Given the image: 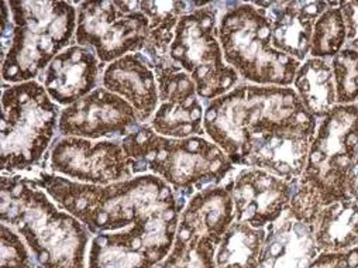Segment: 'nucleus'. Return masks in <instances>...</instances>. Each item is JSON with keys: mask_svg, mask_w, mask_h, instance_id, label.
<instances>
[{"mask_svg": "<svg viewBox=\"0 0 358 268\" xmlns=\"http://www.w3.org/2000/svg\"><path fill=\"white\" fill-rule=\"evenodd\" d=\"M36 181L61 209L95 236L148 223L169 212H182L188 202L152 174L109 185L82 184L47 172L40 174Z\"/></svg>", "mask_w": 358, "mask_h": 268, "instance_id": "nucleus-1", "label": "nucleus"}, {"mask_svg": "<svg viewBox=\"0 0 358 268\" xmlns=\"http://www.w3.org/2000/svg\"><path fill=\"white\" fill-rule=\"evenodd\" d=\"M309 268H358V247L338 253H319Z\"/></svg>", "mask_w": 358, "mask_h": 268, "instance_id": "nucleus-30", "label": "nucleus"}, {"mask_svg": "<svg viewBox=\"0 0 358 268\" xmlns=\"http://www.w3.org/2000/svg\"><path fill=\"white\" fill-rule=\"evenodd\" d=\"M312 229L319 253H338L358 247V204L341 199L324 206Z\"/></svg>", "mask_w": 358, "mask_h": 268, "instance_id": "nucleus-22", "label": "nucleus"}, {"mask_svg": "<svg viewBox=\"0 0 358 268\" xmlns=\"http://www.w3.org/2000/svg\"><path fill=\"white\" fill-rule=\"evenodd\" d=\"M150 37V22L138 2H82L78 6L75 43L95 51L110 64L129 54L143 52Z\"/></svg>", "mask_w": 358, "mask_h": 268, "instance_id": "nucleus-10", "label": "nucleus"}, {"mask_svg": "<svg viewBox=\"0 0 358 268\" xmlns=\"http://www.w3.org/2000/svg\"><path fill=\"white\" fill-rule=\"evenodd\" d=\"M23 240L13 227L2 223V268H36Z\"/></svg>", "mask_w": 358, "mask_h": 268, "instance_id": "nucleus-29", "label": "nucleus"}, {"mask_svg": "<svg viewBox=\"0 0 358 268\" xmlns=\"http://www.w3.org/2000/svg\"><path fill=\"white\" fill-rule=\"evenodd\" d=\"M236 222L234 205L224 184L195 192L187 202L178 227L208 237L216 246Z\"/></svg>", "mask_w": 358, "mask_h": 268, "instance_id": "nucleus-21", "label": "nucleus"}, {"mask_svg": "<svg viewBox=\"0 0 358 268\" xmlns=\"http://www.w3.org/2000/svg\"><path fill=\"white\" fill-rule=\"evenodd\" d=\"M61 109L37 80L3 83L2 169L31 171L47 155L59 126Z\"/></svg>", "mask_w": 358, "mask_h": 268, "instance_id": "nucleus-8", "label": "nucleus"}, {"mask_svg": "<svg viewBox=\"0 0 358 268\" xmlns=\"http://www.w3.org/2000/svg\"><path fill=\"white\" fill-rule=\"evenodd\" d=\"M316 127L317 119L309 116L258 137L250 147L244 167L265 169L287 181H299Z\"/></svg>", "mask_w": 358, "mask_h": 268, "instance_id": "nucleus-16", "label": "nucleus"}, {"mask_svg": "<svg viewBox=\"0 0 358 268\" xmlns=\"http://www.w3.org/2000/svg\"><path fill=\"white\" fill-rule=\"evenodd\" d=\"M0 218L24 239L38 268H86L89 230L59 209L36 178L2 176Z\"/></svg>", "mask_w": 358, "mask_h": 268, "instance_id": "nucleus-2", "label": "nucleus"}, {"mask_svg": "<svg viewBox=\"0 0 358 268\" xmlns=\"http://www.w3.org/2000/svg\"><path fill=\"white\" fill-rule=\"evenodd\" d=\"M205 6V3L189 2H138V10L150 22V37L143 54L157 64L169 58L175 29L187 13Z\"/></svg>", "mask_w": 358, "mask_h": 268, "instance_id": "nucleus-24", "label": "nucleus"}, {"mask_svg": "<svg viewBox=\"0 0 358 268\" xmlns=\"http://www.w3.org/2000/svg\"><path fill=\"white\" fill-rule=\"evenodd\" d=\"M138 126L134 109L102 86L61 111L58 132L64 137L112 140L126 137Z\"/></svg>", "mask_w": 358, "mask_h": 268, "instance_id": "nucleus-15", "label": "nucleus"}, {"mask_svg": "<svg viewBox=\"0 0 358 268\" xmlns=\"http://www.w3.org/2000/svg\"><path fill=\"white\" fill-rule=\"evenodd\" d=\"M8 3L15 33L12 47L2 62L3 83L36 80L75 38L78 9L68 2L10 0Z\"/></svg>", "mask_w": 358, "mask_h": 268, "instance_id": "nucleus-7", "label": "nucleus"}, {"mask_svg": "<svg viewBox=\"0 0 358 268\" xmlns=\"http://www.w3.org/2000/svg\"><path fill=\"white\" fill-rule=\"evenodd\" d=\"M102 85L134 109L140 125L152 119L159 104L158 82L151 61L143 52L110 62L103 71Z\"/></svg>", "mask_w": 358, "mask_h": 268, "instance_id": "nucleus-18", "label": "nucleus"}, {"mask_svg": "<svg viewBox=\"0 0 358 268\" xmlns=\"http://www.w3.org/2000/svg\"><path fill=\"white\" fill-rule=\"evenodd\" d=\"M341 12L347 26L345 45L358 51V2H341Z\"/></svg>", "mask_w": 358, "mask_h": 268, "instance_id": "nucleus-31", "label": "nucleus"}, {"mask_svg": "<svg viewBox=\"0 0 358 268\" xmlns=\"http://www.w3.org/2000/svg\"><path fill=\"white\" fill-rule=\"evenodd\" d=\"M103 65L92 48L72 44L50 62L40 82L57 105L66 108L98 89Z\"/></svg>", "mask_w": 358, "mask_h": 268, "instance_id": "nucleus-17", "label": "nucleus"}, {"mask_svg": "<svg viewBox=\"0 0 358 268\" xmlns=\"http://www.w3.org/2000/svg\"><path fill=\"white\" fill-rule=\"evenodd\" d=\"M223 184L231 195L236 222L266 229L289 206L298 181L282 180L261 168L243 167Z\"/></svg>", "mask_w": 358, "mask_h": 268, "instance_id": "nucleus-14", "label": "nucleus"}, {"mask_svg": "<svg viewBox=\"0 0 358 268\" xmlns=\"http://www.w3.org/2000/svg\"><path fill=\"white\" fill-rule=\"evenodd\" d=\"M179 216L181 212H171L148 223L96 234L87 268H157L173 246Z\"/></svg>", "mask_w": 358, "mask_h": 268, "instance_id": "nucleus-11", "label": "nucleus"}, {"mask_svg": "<svg viewBox=\"0 0 358 268\" xmlns=\"http://www.w3.org/2000/svg\"><path fill=\"white\" fill-rule=\"evenodd\" d=\"M120 141L134 175H157L187 199L198 191L222 185L237 169L205 136L171 139L157 134L150 125H140Z\"/></svg>", "mask_w": 358, "mask_h": 268, "instance_id": "nucleus-4", "label": "nucleus"}, {"mask_svg": "<svg viewBox=\"0 0 358 268\" xmlns=\"http://www.w3.org/2000/svg\"><path fill=\"white\" fill-rule=\"evenodd\" d=\"M52 172L71 181L109 185L134 176L120 140L59 137L48 154Z\"/></svg>", "mask_w": 358, "mask_h": 268, "instance_id": "nucleus-12", "label": "nucleus"}, {"mask_svg": "<svg viewBox=\"0 0 358 268\" xmlns=\"http://www.w3.org/2000/svg\"><path fill=\"white\" fill-rule=\"evenodd\" d=\"M13 33H15V22H13V16L9 8L8 2L2 3V59L5 61L6 54L9 52L10 47H12V41H13Z\"/></svg>", "mask_w": 358, "mask_h": 268, "instance_id": "nucleus-32", "label": "nucleus"}, {"mask_svg": "<svg viewBox=\"0 0 358 268\" xmlns=\"http://www.w3.org/2000/svg\"><path fill=\"white\" fill-rule=\"evenodd\" d=\"M345 43L347 26L341 2H329V9L315 23L309 57L331 59L344 48Z\"/></svg>", "mask_w": 358, "mask_h": 268, "instance_id": "nucleus-27", "label": "nucleus"}, {"mask_svg": "<svg viewBox=\"0 0 358 268\" xmlns=\"http://www.w3.org/2000/svg\"><path fill=\"white\" fill-rule=\"evenodd\" d=\"M216 244L178 227L169 254L157 268H216Z\"/></svg>", "mask_w": 358, "mask_h": 268, "instance_id": "nucleus-26", "label": "nucleus"}, {"mask_svg": "<svg viewBox=\"0 0 358 268\" xmlns=\"http://www.w3.org/2000/svg\"><path fill=\"white\" fill-rule=\"evenodd\" d=\"M266 10L271 23L273 45L301 64L309 57L316 20L329 2H254Z\"/></svg>", "mask_w": 358, "mask_h": 268, "instance_id": "nucleus-19", "label": "nucleus"}, {"mask_svg": "<svg viewBox=\"0 0 358 268\" xmlns=\"http://www.w3.org/2000/svg\"><path fill=\"white\" fill-rule=\"evenodd\" d=\"M347 197L348 199L354 201L358 204V154L352 161L350 174H348V180H347Z\"/></svg>", "mask_w": 358, "mask_h": 268, "instance_id": "nucleus-33", "label": "nucleus"}, {"mask_svg": "<svg viewBox=\"0 0 358 268\" xmlns=\"http://www.w3.org/2000/svg\"><path fill=\"white\" fill-rule=\"evenodd\" d=\"M292 87L315 119L324 118L336 105V82L330 59L308 57L299 66Z\"/></svg>", "mask_w": 358, "mask_h": 268, "instance_id": "nucleus-23", "label": "nucleus"}, {"mask_svg": "<svg viewBox=\"0 0 358 268\" xmlns=\"http://www.w3.org/2000/svg\"><path fill=\"white\" fill-rule=\"evenodd\" d=\"M222 3H208L179 20L169 58L195 82L199 98L210 102L241 83L238 73L226 62L219 40Z\"/></svg>", "mask_w": 358, "mask_h": 268, "instance_id": "nucleus-9", "label": "nucleus"}, {"mask_svg": "<svg viewBox=\"0 0 358 268\" xmlns=\"http://www.w3.org/2000/svg\"><path fill=\"white\" fill-rule=\"evenodd\" d=\"M358 154V104L336 105L317 120L305 171L288 206L292 216L313 225L320 211L347 197V180Z\"/></svg>", "mask_w": 358, "mask_h": 268, "instance_id": "nucleus-5", "label": "nucleus"}, {"mask_svg": "<svg viewBox=\"0 0 358 268\" xmlns=\"http://www.w3.org/2000/svg\"><path fill=\"white\" fill-rule=\"evenodd\" d=\"M319 250L310 225L296 220L289 209L266 227L258 268H309Z\"/></svg>", "mask_w": 358, "mask_h": 268, "instance_id": "nucleus-20", "label": "nucleus"}, {"mask_svg": "<svg viewBox=\"0 0 358 268\" xmlns=\"http://www.w3.org/2000/svg\"><path fill=\"white\" fill-rule=\"evenodd\" d=\"M266 229L234 222L216 247V268H258Z\"/></svg>", "mask_w": 358, "mask_h": 268, "instance_id": "nucleus-25", "label": "nucleus"}, {"mask_svg": "<svg viewBox=\"0 0 358 268\" xmlns=\"http://www.w3.org/2000/svg\"><path fill=\"white\" fill-rule=\"evenodd\" d=\"M336 82L337 105L358 104V51L344 48L330 59Z\"/></svg>", "mask_w": 358, "mask_h": 268, "instance_id": "nucleus-28", "label": "nucleus"}, {"mask_svg": "<svg viewBox=\"0 0 358 268\" xmlns=\"http://www.w3.org/2000/svg\"><path fill=\"white\" fill-rule=\"evenodd\" d=\"M309 116L292 86L241 82L206 105L203 129L206 137L243 168L254 140Z\"/></svg>", "mask_w": 358, "mask_h": 268, "instance_id": "nucleus-3", "label": "nucleus"}, {"mask_svg": "<svg viewBox=\"0 0 358 268\" xmlns=\"http://www.w3.org/2000/svg\"><path fill=\"white\" fill-rule=\"evenodd\" d=\"M219 40L226 62L243 82L292 86L301 62L273 45L271 23L265 9L255 3H222Z\"/></svg>", "mask_w": 358, "mask_h": 268, "instance_id": "nucleus-6", "label": "nucleus"}, {"mask_svg": "<svg viewBox=\"0 0 358 268\" xmlns=\"http://www.w3.org/2000/svg\"><path fill=\"white\" fill-rule=\"evenodd\" d=\"M158 82V108L150 120L151 129L164 137L187 139L206 136L205 109L192 78L171 58L152 65Z\"/></svg>", "mask_w": 358, "mask_h": 268, "instance_id": "nucleus-13", "label": "nucleus"}]
</instances>
